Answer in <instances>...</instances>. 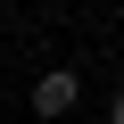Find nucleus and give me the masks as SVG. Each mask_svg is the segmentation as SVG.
<instances>
[{
    "label": "nucleus",
    "instance_id": "f257e3e1",
    "mask_svg": "<svg viewBox=\"0 0 124 124\" xmlns=\"http://www.w3.org/2000/svg\"><path fill=\"white\" fill-rule=\"evenodd\" d=\"M33 108H41V116H66V108H75V75H41V83H33Z\"/></svg>",
    "mask_w": 124,
    "mask_h": 124
},
{
    "label": "nucleus",
    "instance_id": "f03ea898",
    "mask_svg": "<svg viewBox=\"0 0 124 124\" xmlns=\"http://www.w3.org/2000/svg\"><path fill=\"white\" fill-rule=\"evenodd\" d=\"M108 124H124V99H116V108H108Z\"/></svg>",
    "mask_w": 124,
    "mask_h": 124
}]
</instances>
